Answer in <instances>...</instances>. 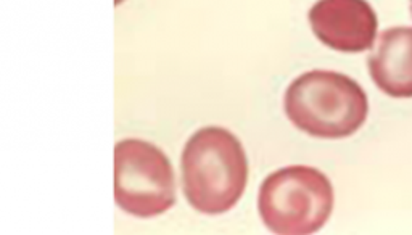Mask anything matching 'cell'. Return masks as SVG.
<instances>
[{"label":"cell","mask_w":412,"mask_h":235,"mask_svg":"<svg viewBox=\"0 0 412 235\" xmlns=\"http://www.w3.org/2000/svg\"><path fill=\"white\" fill-rule=\"evenodd\" d=\"M184 195L203 214H223L235 207L248 182V161L238 138L224 128H203L185 143Z\"/></svg>","instance_id":"1"},{"label":"cell","mask_w":412,"mask_h":235,"mask_svg":"<svg viewBox=\"0 0 412 235\" xmlns=\"http://www.w3.org/2000/svg\"><path fill=\"white\" fill-rule=\"evenodd\" d=\"M285 113L296 129L319 138L353 136L366 123L367 95L351 77L314 70L290 84Z\"/></svg>","instance_id":"2"},{"label":"cell","mask_w":412,"mask_h":235,"mask_svg":"<svg viewBox=\"0 0 412 235\" xmlns=\"http://www.w3.org/2000/svg\"><path fill=\"white\" fill-rule=\"evenodd\" d=\"M333 187L316 168L286 166L269 174L258 195V211L274 234H314L333 211Z\"/></svg>","instance_id":"3"},{"label":"cell","mask_w":412,"mask_h":235,"mask_svg":"<svg viewBox=\"0 0 412 235\" xmlns=\"http://www.w3.org/2000/svg\"><path fill=\"white\" fill-rule=\"evenodd\" d=\"M115 202L124 213L150 219L176 203L171 161L153 143L126 138L115 147Z\"/></svg>","instance_id":"4"},{"label":"cell","mask_w":412,"mask_h":235,"mask_svg":"<svg viewBox=\"0 0 412 235\" xmlns=\"http://www.w3.org/2000/svg\"><path fill=\"white\" fill-rule=\"evenodd\" d=\"M308 16L316 38L337 52L369 50L377 35V15L367 0H318Z\"/></svg>","instance_id":"5"},{"label":"cell","mask_w":412,"mask_h":235,"mask_svg":"<svg viewBox=\"0 0 412 235\" xmlns=\"http://www.w3.org/2000/svg\"><path fill=\"white\" fill-rule=\"evenodd\" d=\"M369 73L382 92L395 99L412 97V28L382 31L367 58Z\"/></svg>","instance_id":"6"},{"label":"cell","mask_w":412,"mask_h":235,"mask_svg":"<svg viewBox=\"0 0 412 235\" xmlns=\"http://www.w3.org/2000/svg\"><path fill=\"white\" fill-rule=\"evenodd\" d=\"M409 10H411V16H412V0H409Z\"/></svg>","instance_id":"7"},{"label":"cell","mask_w":412,"mask_h":235,"mask_svg":"<svg viewBox=\"0 0 412 235\" xmlns=\"http://www.w3.org/2000/svg\"><path fill=\"white\" fill-rule=\"evenodd\" d=\"M123 0H115V5H118V4H121Z\"/></svg>","instance_id":"8"}]
</instances>
